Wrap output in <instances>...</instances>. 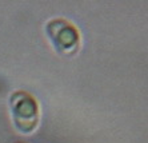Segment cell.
I'll list each match as a JSON object with an SVG mask.
<instances>
[{"label":"cell","mask_w":148,"mask_h":143,"mask_svg":"<svg viewBox=\"0 0 148 143\" xmlns=\"http://www.w3.org/2000/svg\"><path fill=\"white\" fill-rule=\"evenodd\" d=\"M10 102L16 129L24 134L35 131L40 120V108L35 96L25 91H16L12 94Z\"/></svg>","instance_id":"6da1fadb"},{"label":"cell","mask_w":148,"mask_h":143,"mask_svg":"<svg viewBox=\"0 0 148 143\" xmlns=\"http://www.w3.org/2000/svg\"><path fill=\"white\" fill-rule=\"evenodd\" d=\"M47 35L52 44L63 55H72L79 50V30L66 19H52L47 24Z\"/></svg>","instance_id":"7a4b0ae2"},{"label":"cell","mask_w":148,"mask_h":143,"mask_svg":"<svg viewBox=\"0 0 148 143\" xmlns=\"http://www.w3.org/2000/svg\"><path fill=\"white\" fill-rule=\"evenodd\" d=\"M16 143H25V142H16Z\"/></svg>","instance_id":"3957f363"}]
</instances>
